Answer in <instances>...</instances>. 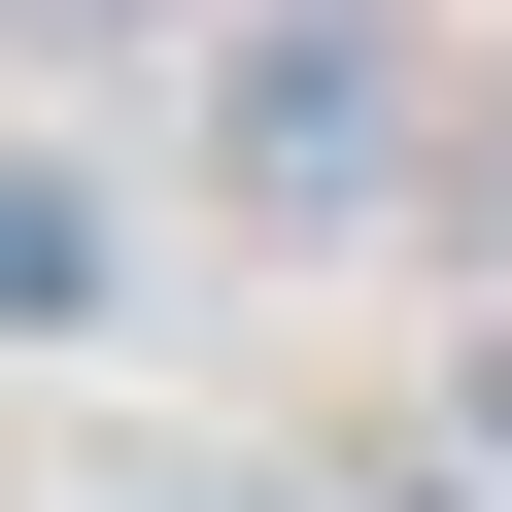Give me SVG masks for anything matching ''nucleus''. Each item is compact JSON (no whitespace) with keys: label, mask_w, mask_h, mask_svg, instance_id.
I'll list each match as a JSON object with an SVG mask.
<instances>
[{"label":"nucleus","mask_w":512,"mask_h":512,"mask_svg":"<svg viewBox=\"0 0 512 512\" xmlns=\"http://www.w3.org/2000/svg\"><path fill=\"white\" fill-rule=\"evenodd\" d=\"M137 35H171V0H0V69H137Z\"/></svg>","instance_id":"f257e3e1"},{"label":"nucleus","mask_w":512,"mask_h":512,"mask_svg":"<svg viewBox=\"0 0 512 512\" xmlns=\"http://www.w3.org/2000/svg\"><path fill=\"white\" fill-rule=\"evenodd\" d=\"M478 444H512V342H478Z\"/></svg>","instance_id":"f03ea898"}]
</instances>
